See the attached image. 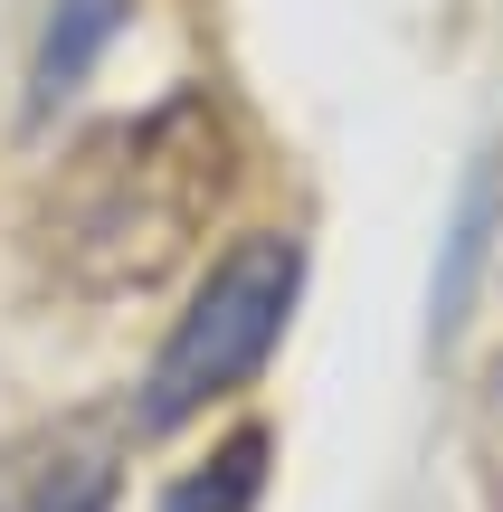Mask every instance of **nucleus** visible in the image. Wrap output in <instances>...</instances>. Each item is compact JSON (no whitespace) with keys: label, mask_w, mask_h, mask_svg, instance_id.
Instances as JSON below:
<instances>
[{"label":"nucleus","mask_w":503,"mask_h":512,"mask_svg":"<svg viewBox=\"0 0 503 512\" xmlns=\"http://www.w3.org/2000/svg\"><path fill=\"white\" fill-rule=\"evenodd\" d=\"M219 190H228L219 114L200 95H171L57 162V181L38 190L29 247L48 285H67L76 304H124V294H152L171 266H190Z\"/></svg>","instance_id":"nucleus-1"},{"label":"nucleus","mask_w":503,"mask_h":512,"mask_svg":"<svg viewBox=\"0 0 503 512\" xmlns=\"http://www.w3.org/2000/svg\"><path fill=\"white\" fill-rule=\"evenodd\" d=\"M485 247H494V171L475 162L466 171V200H456V228H447V275H437V294H428L437 342L466 323V294H475V275H485Z\"/></svg>","instance_id":"nucleus-5"},{"label":"nucleus","mask_w":503,"mask_h":512,"mask_svg":"<svg viewBox=\"0 0 503 512\" xmlns=\"http://www.w3.org/2000/svg\"><path fill=\"white\" fill-rule=\"evenodd\" d=\"M295 294H304V238L285 228H247L209 256V275L190 285L181 323L162 332L143 370V399H133V427H190L200 408L238 399L266 361H276L285 323H295Z\"/></svg>","instance_id":"nucleus-2"},{"label":"nucleus","mask_w":503,"mask_h":512,"mask_svg":"<svg viewBox=\"0 0 503 512\" xmlns=\"http://www.w3.org/2000/svg\"><path fill=\"white\" fill-rule=\"evenodd\" d=\"M494 389H503V370H494Z\"/></svg>","instance_id":"nucleus-7"},{"label":"nucleus","mask_w":503,"mask_h":512,"mask_svg":"<svg viewBox=\"0 0 503 512\" xmlns=\"http://www.w3.org/2000/svg\"><path fill=\"white\" fill-rule=\"evenodd\" d=\"M257 475H266V437L247 427V437H228V446H219V475L171 484V503H162V512H247V503H257Z\"/></svg>","instance_id":"nucleus-6"},{"label":"nucleus","mask_w":503,"mask_h":512,"mask_svg":"<svg viewBox=\"0 0 503 512\" xmlns=\"http://www.w3.org/2000/svg\"><path fill=\"white\" fill-rule=\"evenodd\" d=\"M114 19H124V0H57L48 38H38V57H29V124H48V114L86 86V67L114 38Z\"/></svg>","instance_id":"nucleus-4"},{"label":"nucleus","mask_w":503,"mask_h":512,"mask_svg":"<svg viewBox=\"0 0 503 512\" xmlns=\"http://www.w3.org/2000/svg\"><path fill=\"white\" fill-rule=\"evenodd\" d=\"M124 408H76L0 446V512H105L124 465Z\"/></svg>","instance_id":"nucleus-3"}]
</instances>
